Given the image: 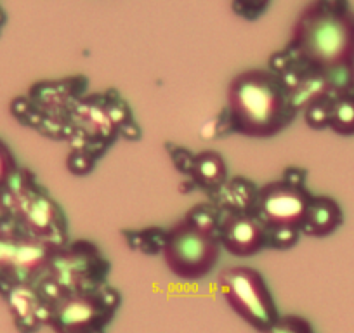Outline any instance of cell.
Wrapping results in <instances>:
<instances>
[{"label": "cell", "instance_id": "e0dca14e", "mask_svg": "<svg viewBox=\"0 0 354 333\" xmlns=\"http://www.w3.org/2000/svg\"><path fill=\"white\" fill-rule=\"evenodd\" d=\"M176 153H177V158H172L174 163H176V169H179L183 174L189 175V171H192L193 158H195V155H192V153L186 151V149H183V148H177Z\"/></svg>", "mask_w": 354, "mask_h": 333}, {"label": "cell", "instance_id": "ac0fdd59", "mask_svg": "<svg viewBox=\"0 0 354 333\" xmlns=\"http://www.w3.org/2000/svg\"><path fill=\"white\" fill-rule=\"evenodd\" d=\"M0 26H2V25H0Z\"/></svg>", "mask_w": 354, "mask_h": 333}, {"label": "cell", "instance_id": "3957f363", "mask_svg": "<svg viewBox=\"0 0 354 333\" xmlns=\"http://www.w3.org/2000/svg\"><path fill=\"white\" fill-rule=\"evenodd\" d=\"M221 241L217 233L183 219L167 229L162 256L170 273L179 280L196 281L209 276L219 264Z\"/></svg>", "mask_w": 354, "mask_h": 333}, {"label": "cell", "instance_id": "5bb4252c", "mask_svg": "<svg viewBox=\"0 0 354 333\" xmlns=\"http://www.w3.org/2000/svg\"><path fill=\"white\" fill-rule=\"evenodd\" d=\"M18 171L19 166L16 163L11 148L0 139V195L8 189V186L11 184L12 178H15Z\"/></svg>", "mask_w": 354, "mask_h": 333}, {"label": "cell", "instance_id": "2e32d148", "mask_svg": "<svg viewBox=\"0 0 354 333\" xmlns=\"http://www.w3.org/2000/svg\"><path fill=\"white\" fill-rule=\"evenodd\" d=\"M264 333H315V332H313V326L309 325L308 319L301 318V316L288 314V316H280L278 321Z\"/></svg>", "mask_w": 354, "mask_h": 333}, {"label": "cell", "instance_id": "277c9868", "mask_svg": "<svg viewBox=\"0 0 354 333\" xmlns=\"http://www.w3.org/2000/svg\"><path fill=\"white\" fill-rule=\"evenodd\" d=\"M59 245L23 233L12 220L0 222V292L28 285L50 267Z\"/></svg>", "mask_w": 354, "mask_h": 333}, {"label": "cell", "instance_id": "9c48e42d", "mask_svg": "<svg viewBox=\"0 0 354 333\" xmlns=\"http://www.w3.org/2000/svg\"><path fill=\"white\" fill-rule=\"evenodd\" d=\"M342 210L339 203L330 196L313 195L308 205L301 233L313 238H325L335 233L342 224Z\"/></svg>", "mask_w": 354, "mask_h": 333}, {"label": "cell", "instance_id": "9a60e30c", "mask_svg": "<svg viewBox=\"0 0 354 333\" xmlns=\"http://www.w3.org/2000/svg\"><path fill=\"white\" fill-rule=\"evenodd\" d=\"M333 97H326V99L316 101V103L309 104L304 110L306 124L311 129H325L328 127L330 122V104H332Z\"/></svg>", "mask_w": 354, "mask_h": 333}, {"label": "cell", "instance_id": "6da1fadb", "mask_svg": "<svg viewBox=\"0 0 354 333\" xmlns=\"http://www.w3.org/2000/svg\"><path fill=\"white\" fill-rule=\"evenodd\" d=\"M227 129L250 139L281 134L299 113L285 82L273 70H247L227 87Z\"/></svg>", "mask_w": 354, "mask_h": 333}, {"label": "cell", "instance_id": "8fae6325", "mask_svg": "<svg viewBox=\"0 0 354 333\" xmlns=\"http://www.w3.org/2000/svg\"><path fill=\"white\" fill-rule=\"evenodd\" d=\"M257 186L250 181L241 178L227 179L226 184L214 193V198L217 200L216 207L219 212L224 213H247L252 212L257 196Z\"/></svg>", "mask_w": 354, "mask_h": 333}, {"label": "cell", "instance_id": "ba28073f", "mask_svg": "<svg viewBox=\"0 0 354 333\" xmlns=\"http://www.w3.org/2000/svg\"><path fill=\"white\" fill-rule=\"evenodd\" d=\"M104 311L106 305L97 295H68L53 307L50 325L57 333H93L106 323L103 319Z\"/></svg>", "mask_w": 354, "mask_h": 333}, {"label": "cell", "instance_id": "52a82bcc", "mask_svg": "<svg viewBox=\"0 0 354 333\" xmlns=\"http://www.w3.org/2000/svg\"><path fill=\"white\" fill-rule=\"evenodd\" d=\"M217 236L223 250L240 259L257 256L268 248V227L252 212H221Z\"/></svg>", "mask_w": 354, "mask_h": 333}, {"label": "cell", "instance_id": "8992f818", "mask_svg": "<svg viewBox=\"0 0 354 333\" xmlns=\"http://www.w3.org/2000/svg\"><path fill=\"white\" fill-rule=\"evenodd\" d=\"M306 172L290 166L278 181L264 184L257 189L252 213L268 229L290 227L301 231L311 193L306 188Z\"/></svg>", "mask_w": 354, "mask_h": 333}, {"label": "cell", "instance_id": "5b68a950", "mask_svg": "<svg viewBox=\"0 0 354 333\" xmlns=\"http://www.w3.org/2000/svg\"><path fill=\"white\" fill-rule=\"evenodd\" d=\"M219 287L227 305L259 333L268 332L280 318L270 287L254 267H227L219 274Z\"/></svg>", "mask_w": 354, "mask_h": 333}, {"label": "cell", "instance_id": "7c38bea8", "mask_svg": "<svg viewBox=\"0 0 354 333\" xmlns=\"http://www.w3.org/2000/svg\"><path fill=\"white\" fill-rule=\"evenodd\" d=\"M328 127L339 135H354V96L340 94L330 104Z\"/></svg>", "mask_w": 354, "mask_h": 333}, {"label": "cell", "instance_id": "7a4b0ae2", "mask_svg": "<svg viewBox=\"0 0 354 333\" xmlns=\"http://www.w3.org/2000/svg\"><path fill=\"white\" fill-rule=\"evenodd\" d=\"M290 50L306 71L325 77L353 70L354 19L340 9L315 4L295 25Z\"/></svg>", "mask_w": 354, "mask_h": 333}, {"label": "cell", "instance_id": "4fadbf2b", "mask_svg": "<svg viewBox=\"0 0 354 333\" xmlns=\"http://www.w3.org/2000/svg\"><path fill=\"white\" fill-rule=\"evenodd\" d=\"M302 233L290 227H273L268 229V248L274 250H290L301 240Z\"/></svg>", "mask_w": 354, "mask_h": 333}, {"label": "cell", "instance_id": "30bf717a", "mask_svg": "<svg viewBox=\"0 0 354 333\" xmlns=\"http://www.w3.org/2000/svg\"><path fill=\"white\" fill-rule=\"evenodd\" d=\"M189 178H192L193 184H196L209 195H214L226 184L227 165L219 153L207 149V151L195 155Z\"/></svg>", "mask_w": 354, "mask_h": 333}]
</instances>
